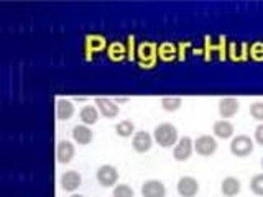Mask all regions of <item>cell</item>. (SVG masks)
Instances as JSON below:
<instances>
[{
  "label": "cell",
  "instance_id": "7c38bea8",
  "mask_svg": "<svg viewBox=\"0 0 263 197\" xmlns=\"http://www.w3.org/2000/svg\"><path fill=\"white\" fill-rule=\"evenodd\" d=\"M96 105L101 115H104L105 119H115L119 115V105L115 104L110 98H104V97H99L96 98Z\"/></svg>",
  "mask_w": 263,
  "mask_h": 197
},
{
  "label": "cell",
  "instance_id": "2e32d148",
  "mask_svg": "<svg viewBox=\"0 0 263 197\" xmlns=\"http://www.w3.org/2000/svg\"><path fill=\"white\" fill-rule=\"evenodd\" d=\"M240 189H242L240 181H238L237 178H232V176L226 178L224 181H222V184H220V191H222V194H224L226 197L237 195L238 192H240Z\"/></svg>",
  "mask_w": 263,
  "mask_h": 197
},
{
  "label": "cell",
  "instance_id": "e0dca14e",
  "mask_svg": "<svg viewBox=\"0 0 263 197\" xmlns=\"http://www.w3.org/2000/svg\"><path fill=\"white\" fill-rule=\"evenodd\" d=\"M99 115H101V112H99L97 107L94 105H86V107H82L81 112H79V119L81 122L84 123V125H94V123H97L99 120Z\"/></svg>",
  "mask_w": 263,
  "mask_h": 197
},
{
  "label": "cell",
  "instance_id": "d4e9b609",
  "mask_svg": "<svg viewBox=\"0 0 263 197\" xmlns=\"http://www.w3.org/2000/svg\"><path fill=\"white\" fill-rule=\"evenodd\" d=\"M261 168H263V160H261Z\"/></svg>",
  "mask_w": 263,
  "mask_h": 197
},
{
  "label": "cell",
  "instance_id": "ba28073f",
  "mask_svg": "<svg viewBox=\"0 0 263 197\" xmlns=\"http://www.w3.org/2000/svg\"><path fill=\"white\" fill-rule=\"evenodd\" d=\"M74 154H76V148L71 142L68 140H63V142L58 143L56 146V158H58V163L61 164H69L74 158Z\"/></svg>",
  "mask_w": 263,
  "mask_h": 197
},
{
  "label": "cell",
  "instance_id": "52a82bcc",
  "mask_svg": "<svg viewBox=\"0 0 263 197\" xmlns=\"http://www.w3.org/2000/svg\"><path fill=\"white\" fill-rule=\"evenodd\" d=\"M143 197H166V187L158 179H148L142 186Z\"/></svg>",
  "mask_w": 263,
  "mask_h": 197
},
{
  "label": "cell",
  "instance_id": "30bf717a",
  "mask_svg": "<svg viewBox=\"0 0 263 197\" xmlns=\"http://www.w3.org/2000/svg\"><path fill=\"white\" fill-rule=\"evenodd\" d=\"M238 109H240V102L234 97H226V98H220L219 101V113L224 120L237 115Z\"/></svg>",
  "mask_w": 263,
  "mask_h": 197
},
{
  "label": "cell",
  "instance_id": "ffe728a7",
  "mask_svg": "<svg viewBox=\"0 0 263 197\" xmlns=\"http://www.w3.org/2000/svg\"><path fill=\"white\" fill-rule=\"evenodd\" d=\"M250 189H252V192L255 195L263 197V172H261V174H257V176L252 178V181H250Z\"/></svg>",
  "mask_w": 263,
  "mask_h": 197
},
{
  "label": "cell",
  "instance_id": "603a6c76",
  "mask_svg": "<svg viewBox=\"0 0 263 197\" xmlns=\"http://www.w3.org/2000/svg\"><path fill=\"white\" fill-rule=\"evenodd\" d=\"M255 142H257L260 146H263V123L255 128Z\"/></svg>",
  "mask_w": 263,
  "mask_h": 197
},
{
  "label": "cell",
  "instance_id": "5b68a950",
  "mask_svg": "<svg viewBox=\"0 0 263 197\" xmlns=\"http://www.w3.org/2000/svg\"><path fill=\"white\" fill-rule=\"evenodd\" d=\"M194 151L201 156H211L217 151V142L211 135H201L194 140Z\"/></svg>",
  "mask_w": 263,
  "mask_h": 197
},
{
  "label": "cell",
  "instance_id": "7a4b0ae2",
  "mask_svg": "<svg viewBox=\"0 0 263 197\" xmlns=\"http://www.w3.org/2000/svg\"><path fill=\"white\" fill-rule=\"evenodd\" d=\"M230 153L237 158H247L253 153V140L247 135H237L230 142Z\"/></svg>",
  "mask_w": 263,
  "mask_h": 197
},
{
  "label": "cell",
  "instance_id": "7402d4cb",
  "mask_svg": "<svg viewBox=\"0 0 263 197\" xmlns=\"http://www.w3.org/2000/svg\"><path fill=\"white\" fill-rule=\"evenodd\" d=\"M250 115L258 122H263V102H253L250 105Z\"/></svg>",
  "mask_w": 263,
  "mask_h": 197
},
{
  "label": "cell",
  "instance_id": "44dd1931",
  "mask_svg": "<svg viewBox=\"0 0 263 197\" xmlns=\"http://www.w3.org/2000/svg\"><path fill=\"white\" fill-rule=\"evenodd\" d=\"M112 197H134V189L128 184H117L114 187Z\"/></svg>",
  "mask_w": 263,
  "mask_h": 197
},
{
  "label": "cell",
  "instance_id": "9a60e30c",
  "mask_svg": "<svg viewBox=\"0 0 263 197\" xmlns=\"http://www.w3.org/2000/svg\"><path fill=\"white\" fill-rule=\"evenodd\" d=\"M74 115V105L71 101H68V98H60V101L56 102V117L58 120H69L71 117Z\"/></svg>",
  "mask_w": 263,
  "mask_h": 197
},
{
  "label": "cell",
  "instance_id": "cb8c5ba5",
  "mask_svg": "<svg viewBox=\"0 0 263 197\" xmlns=\"http://www.w3.org/2000/svg\"><path fill=\"white\" fill-rule=\"evenodd\" d=\"M71 197H84V195H79V194H72Z\"/></svg>",
  "mask_w": 263,
  "mask_h": 197
},
{
  "label": "cell",
  "instance_id": "5bb4252c",
  "mask_svg": "<svg viewBox=\"0 0 263 197\" xmlns=\"http://www.w3.org/2000/svg\"><path fill=\"white\" fill-rule=\"evenodd\" d=\"M92 130H90L87 125H76L72 128V140L76 142L78 145H89L90 142H92Z\"/></svg>",
  "mask_w": 263,
  "mask_h": 197
},
{
  "label": "cell",
  "instance_id": "6da1fadb",
  "mask_svg": "<svg viewBox=\"0 0 263 197\" xmlns=\"http://www.w3.org/2000/svg\"><path fill=\"white\" fill-rule=\"evenodd\" d=\"M155 142L158 143L163 148H171L178 143V130L175 125L171 123H161L155 128V133H153Z\"/></svg>",
  "mask_w": 263,
  "mask_h": 197
},
{
  "label": "cell",
  "instance_id": "8fae6325",
  "mask_svg": "<svg viewBox=\"0 0 263 197\" xmlns=\"http://www.w3.org/2000/svg\"><path fill=\"white\" fill-rule=\"evenodd\" d=\"M82 184V178L78 171H66L61 176V187L66 192H74Z\"/></svg>",
  "mask_w": 263,
  "mask_h": 197
},
{
  "label": "cell",
  "instance_id": "d6986e66",
  "mask_svg": "<svg viewBox=\"0 0 263 197\" xmlns=\"http://www.w3.org/2000/svg\"><path fill=\"white\" fill-rule=\"evenodd\" d=\"M181 105H183L181 97H163L161 98V107H163V110H166V112H176L181 109Z\"/></svg>",
  "mask_w": 263,
  "mask_h": 197
},
{
  "label": "cell",
  "instance_id": "277c9868",
  "mask_svg": "<svg viewBox=\"0 0 263 197\" xmlns=\"http://www.w3.org/2000/svg\"><path fill=\"white\" fill-rule=\"evenodd\" d=\"M193 151H194V142L189 136H183L178 140V143L173 148V158L179 163H183L191 158Z\"/></svg>",
  "mask_w": 263,
  "mask_h": 197
},
{
  "label": "cell",
  "instance_id": "4fadbf2b",
  "mask_svg": "<svg viewBox=\"0 0 263 197\" xmlns=\"http://www.w3.org/2000/svg\"><path fill=\"white\" fill-rule=\"evenodd\" d=\"M212 131H214V135H216L217 138H220V140H229V138H234L235 128H234V125L229 120L222 119V120L214 123Z\"/></svg>",
  "mask_w": 263,
  "mask_h": 197
},
{
  "label": "cell",
  "instance_id": "3957f363",
  "mask_svg": "<svg viewBox=\"0 0 263 197\" xmlns=\"http://www.w3.org/2000/svg\"><path fill=\"white\" fill-rule=\"evenodd\" d=\"M97 183L102 187H114L119 181V171L112 164H104L97 169Z\"/></svg>",
  "mask_w": 263,
  "mask_h": 197
},
{
  "label": "cell",
  "instance_id": "ac0fdd59",
  "mask_svg": "<svg viewBox=\"0 0 263 197\" xmlns=\"http://www.w3.org/2000/svg\"><path fill=\"white\" fill-rule=\"evenodd\" d=\"M115 133H117L119 136H122V138H128L132 135H135L137 131H135L134 122H132V120H122V122H119L117 125H115Z\"/></svg>",
  "mask_w": 263,
  "mask_h": 197
},
{
  "label": "cell",
  "instance_id": "9c48e42d",
  "mask_svg": "<svg viewBox=\"0 0 263 197\" xmlns=\"http://www.w3.org/2000/svg\"><path fill=\"white\" fill-rule=\"evenodd\" d=\"M132 146L137 153H146L152 150L153 146V138L148 131H137L132 140Z\"/></svg>",
  "mask_w": 263,
  "mask_h": 197
},
{
  "label": "cell",
  "instance_id": "8992f818",
  "mask_svg": "<svg viewBox=\"0 0 263 197\" xmlns=\"http://www.w3.org/2000/svg\"><path fill=\"white\" fill-rule=\"evenodd\" d=\"M176 189L181 197H196L199 192V183L193 176H183L178 181Z\"/></svg>",
  "mask_w": 263,
  "mask_h": 197
}]
</instances>
